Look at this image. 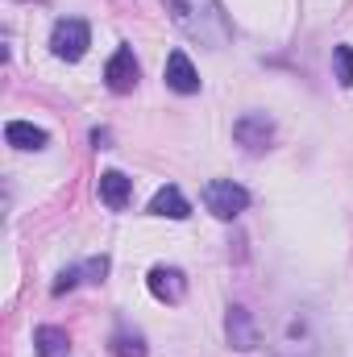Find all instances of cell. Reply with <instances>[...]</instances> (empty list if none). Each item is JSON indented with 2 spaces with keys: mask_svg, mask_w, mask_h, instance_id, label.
I'll use <instances>...</instances> for the list:
<instances>
[{
  "mask_svg": "<svg viewBox=\"0 0 353 357\" xmlns=\"http://www.w3.org/2000/svg\"><path fill=\"white\" fill-rule=\"evenodd\" d=\"M163 4H167L171 21H175L191 42H200V46L220 50V46L229 42V33H233V29H229V17H225V8H220V0H163Z\"/></svg>",
  "mask_w": 353,
  "mask_h": 357,
  "instance_id": "6da1fadb",
  "label": "cell"
},
{
  "mask_svg": "<svg viewBox=\"0 0 353 357\" xmlns=\"http://www.w3.org/2000/svg\"><path fill=\"white\" fill-rule=\"evenodd\" d=\"M204 208L216 220H233L250 208V191L233 178H212V183H204Z\"/></svg>",
  "mask_w": 353,
  "mask_h": 357,
  "instance_id": "7a4b0ae2",
  "label": "cell"
},
{
  "mask_svg": "<svg viewBox=\"0 0 353 357\" xmlns=\"http://www.w3.org/2000/svg\"><path fill=\"white\" fill-rule=\"evenodd\" d=\"M88 46H91L88 21H80V17H63V21H54V29H50V50H54V59H63V63H80V59L88 54Z\"/></svg>",
  "mask_w": 353,
  "mask_h": 357,
  "instance_id": "3957f363",
  "label": "cell"
},
{
  "mask_svg": "<svg viewBox=\"0 0 353 357\" xmlns=\"http://www.w3.org/2000/svg\"><path fill=\"white\" fill-rule=\"evenodd\" d=\"M233 142L246 146L250 154H262V150H270V142H274V121H270L266 112H246V116H237Z\"/></svg>",
  "mask_w": 353,
  "mask_h": 357,
  "instance_id": "277c9868",
  "label": "cell"
},
{
  "mask_svg": "<svg viewBox=\"0 0 353 357\" xmlns=\"http://www.w3.org/2000/svg\"><path fill=\"white\" fill-rule=\"evenodd\" d=\"M225 337H229V345L241 349V354H250V349L262 345V328H258V320H254L250 307H229V316H225Z\"/></svg>",
  "mask_w": 353,
  "mask_h": 357,
  "instance_id": "5b68a950",
  "label": "cell"
},
{
  "mask_svg": "<svg viewBox=\"0 0 353 357\" xmlns=\"http://www.w3.org/2000/svg\"><path fill=\"white\" fill-rule=\"evenodd\" d=\"M104 84H108V91H117V96H125V91L137 88V59H133L129 46H121V50L108 59V67H104Z\"/></svg>",
  "mask_w": 353,
  "mask_h": 357,
  "instance_id": "8992f818",
  "label": "cell"
},
{
  "mask_svg": "<svg viewBox=\"0 0 353 357\" xmlns=\"http://www.w3.org/2000/svg\"><path fill=\"white\" fill-rule=\"evenodd\" d=\"M146 282L158 303H183V295H187V274L179 266H154Z\"/></svg>",
  "mask_w": 353,
  "mask_h": 357,
  "instance_id": "52a82bcc",
  "label": "cell"
},
{
  "mask_svg": "<svg viewBox=\"0 0 353 357\" xmlns=\"http://www.w3.org/2000/svg\"><path fill=\"white\" fill-rule=\"evenodd\" d=\"M167 88L179 91V96L200 91V75H195V67H191V59L183 50H171L167 54Z\"/></svg>",
  "mask_w": 353,
  "mask_h": 357,
  "instance_id": "ba28073f",
  "label": "cell"
},
{
  "mask_svg": "<svg viewBox=\"0 0 353 357\" xmlns=\"http://www.w3.org/2000/svg\"><path fill=\"white\" fill-rule=\"evenodd\" d=\"M150 212H154V216H167V220H187V216H191V204H187V195L179 191L175 183H167V187L154 191Z\"/></svg>",
  "mask_w": 353,
  "mask_h": 357,
  "instance_id": "9c48e42d",
  "label": "cell"
},
{
  "mask_svg": "<svg viewBox=\"0 0 353 357\" xmlns=\"http://www.w3.org/2000/svg\"><path fill=\"white\" fill-rule=\"evenodd\" d=\"M100 199H104L112 212L129 208V199H133V178H125L121 171H104V175H100Z\"/></svg>",
  "mask_w": 353,
  "mask_h": 357,
  "instance_id": "30bf717a",
  "label": "cell"
},
{
  "mask_svg": "<svg viewBox=\"0 0 353 357\" xmlns=\"http://www.w3.org/2000/svg\"><path fill=\"white\" fill-rule=\"evenodd\" d=\"M33 354L38 357H67L71 354V337H67V328L42 324V328L33 333Z\"/></svg>",
  "mask_w": 353,
  "mask_h": 357,
  "instance_id": "8fae6325",
  "label": "cell"
},
{
  "mask_svg": "<svg viewBox=\"0 0 353 357\" xmlns=\"http://www.w3.org/2000/svg\"><path fill=\"white\" fill-rule=\"evenodd\" d=\"M4 142H8L13 150H42V146H46V129H38V125H29V121H8V125H4Z\"/></svg>",
  "mask_w": 353,
  "mask_h": 357,
  "instance_id": "7c38bea8",
  "label": "cell"
},
{
  "mask_svg": "<svg viewBox=\"0 0 353 357\" xmlns=\"http://www.w3.org/2000/svg\"><path fill=\"white\" fill-rule=\"evenodd\" d=\"M108 345H112V357H146V341H142V333H129V328H117Z\"/></svg>",
  "mask_w": 353,
  "mask_h": 357,
  "instance_id": "4fadbf2b",
  "label": "cell"
},
{
  "mask_svg": "<svg viewBox=\"0 0 353 357\" xmlns=\"http://www.w3.org/2000/svg\"><path fill=\"white\" fill-rule=\"evenodd\" d=\"M333 67H337V84L353 88V46H333Z\"/></svg>",
  "mask_w": 353,
  "mask_h": 357,
  "instance_id": "5bb4252c",
  "label": "cell"
},
{
  "mask_svg": "<svg viewBox=\"0 0 353 357\" xmlns=\"http://www.w3.org/2000/svg\"><path fill=\"white\" fill-rule=\"evenodd\" d=\"M104 274H108V258L100 254V258H88L84 266H80V278L84 282H104Z\"/></svg>",
  "mask_w": 353,
  "mask_h": 357,
  "instance_id": "9a60e30c",
  "label": "cell"
},
{
  "mask_svg": "<svg viewBox=\"0 0 353 357\" xmlns=\"http://www.w3.org/2000/svg\"><path fill=\"white\" fill-rule=\"evenodd\" d=\"M75 282H84V278H80V266L63 270V274H59V282H54V295H63V291H71Z\"/></svg>",
  "mask_w": 353,
  "mask_h": 357,
  "instance_id": "2e32d148",
  "label": "cell"
}]
</instances>
